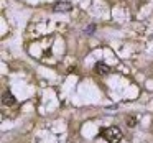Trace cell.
Wrapping results in <instances>:
<instances>
[{"label": "cell", "instance_id": "6da1fadb", "mask_svg": "<svg viewBox=\"0 0 153 143\" xmlns=\"http://www.w3.org/2000/svg\"><path fill=\"white\" fill-rule=\"evenodd\" d=\"M99 136H102V138L107 140L109 143H119L120 140H122V132H120L117 127H107V128L100 130Z\"/></svg>", "mask_w": 153, "mask_h": 143}, {"label": "cell", "instance_id": "5b68a950", "mask_svg": "<svg viewBox=\"0 0 153 143\" xmlns=\"http://www.w3.org/2000/svg\"><path fill=\"white\" fill-rule=\"evenodd\" d=\"M135 123H137L135 117H128V119H127V125H128V127H135Z\"/></svg>", "mask_w": 153, "mask_h": 143}, {"label": "cell", "instance_id": "3957f363", "mask_svg": "<svg viewBox=\"0 0 153 143\" xmlns=\"http://www.w3.org/2000/svg\"><path fill=\"white\" fill-rule=\"evenodd\" d=\"M96 73H97V74H102V76H105V74H109V73H110V67L107 66L105 63L99 61V63L96 64Z\"/></svg>", "mask_w": 153, "mask_h": 143}, {"label": "cell", "instance_id": "8992f818", "mask_svg": "<svg viewBox=\"0 0 153 143\" xmlns=\"http://www.w3.org/2000/svg\"><path fill=\"white\" fill-rule=\"evenodd\" d=\"M92 31H94V25H91L89 28H86V33H92Z\"/></svg>", "mask_w": 153, "mask_h": 143}, {"label": "cell", "instance_id": "7a4b0ae2", "mask_svg": "<svg viewBox=\"0 0 153 143\" xmlns=\"http://www.w3.org/2000/svg\"><path fill=\"white\" fill-rule=\"evenodd\" d=\"M71 8H73V5L69 2H59V4H56L53 7V12H56V13H59V12H69Z\"/></svg>", "mask_w": 153, "mask_h": 143}, {"label": "cell", "instance_id": "277c9868", "mask_svg": "<svg viewBox=\"0 0 153 143\" xmlns=\"http://www.w3.org/2000/svg\"><path fill=\"white\" fill-rule=\"evenodd\" d=\"M15 100H17V99H15V97L12 96V94L8 92V90H5L4 96H2V104H4V105H13Z\"/></svg>", "mask_w": 153, "mask_h": 143}]
</instances>
